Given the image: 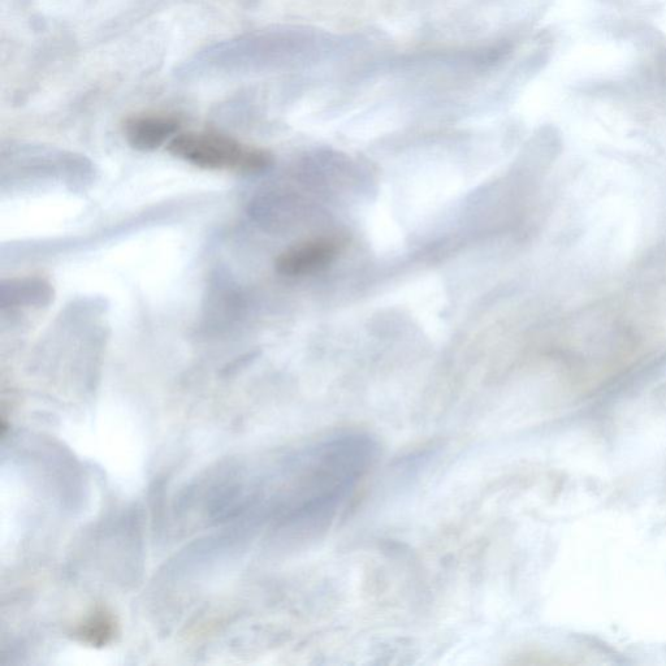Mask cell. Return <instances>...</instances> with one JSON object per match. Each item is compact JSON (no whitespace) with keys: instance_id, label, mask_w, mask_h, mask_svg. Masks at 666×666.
Segmentation results:
<instances>
[{"instance_id":"cell-4","label":"cell","mask_w":666,"mask_h":666,"mask_svg":"<svg viewBox=\"0 0 666 666\" xmlns=\"http://www.w3.org/2000/svg\"><path fill=\"white\" fill-rule=\"evenodd\" d=\"M80 637L93 646H103L114 637V621L106 611H97L81 626Z\"/></svg>"},{"instance_id":"cell-3","label":"cell","mask_w":666,"mask_h":666,"mask_svg":"<svg viewBox=\"0 0 666 666\" xmlns=\"http://www.w3.org/2000/svg\"><path fill=\"white\" fill-rule=\"evenodd\" d=\"M180 120L164 114L131 116L125 121L124 134L133 149L154 151L170 142L179 132Z\"/></svg>"},{"instance_id":"cell-2","label":"cell","mask_w":666,"mask_h":666,"mask_svg":"<svg viewBox=\"0 0 666 666\" xmlns=\"http://www.w3.org/2000/svg\"><path fill=\"white\" fill-rule=\"evenodd\" d=\"M339 246L330 239L302 242L280 254L276 270L285 276H302L322 270L335 259Z\"/></svg>"},{"instance_id":"cell-1","label":"cell","mask_w":666,"mask_h":666,"mask_svg":"<svg viewBox=\"0 0 666 666\" xmlns=\"http://www.w3.org/2000/svg\"><path fill=\"white\" fill-rule=\"evenodd\" d=\"M167 151L184 162L211 171L255 174L267 170L272 163L268 151L210 132L176 134L168 142Z\"/></svg>"}]
</instances>
